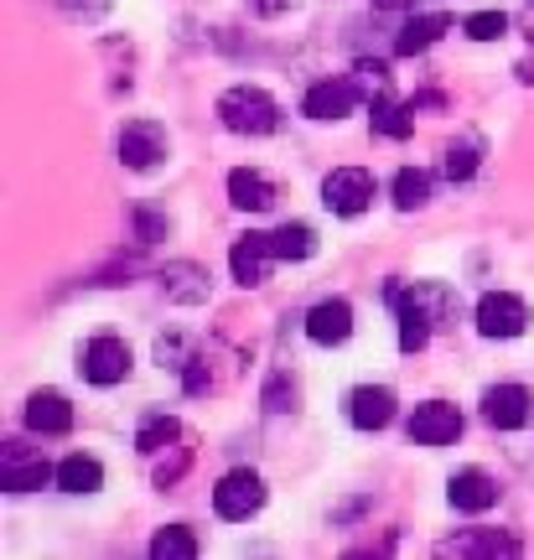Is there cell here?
<instances>
[{
    "label": "cell",
    "mask_w": 534,
    "mask_h": 560,
    "mask_svg": "<svg viewBox=\"0 0 534 560\" xmlns=\"http://www.w3.org/2000/svg\"><path fill=\"white\" fill-rule=\"evenodd\" d=\"M218 120H223V130H234V136H270L280 125V104L265 89L239 83V89H229L218 100Z\"/></svg>",
    "instance_id": "cell-1"
},
{
    "label": "cell",
    "mask_w": 534,
    "mask_h": 560,
    "mask_svg": "<svg viewBox=\"0 0 534 560\" xmlns=\"http://www.w3.org/2000/svg\"><path fill=\"white\" fill-rule=\"evenodd\" d=\"M374 192H379V182H374V172H363V166H333V172L322 177V208L337 213V219L369 213V208H374Z\"/></svg>",
    "instance_id": "cell-2"
},
{
    "label": "cell",
    "mask_w": 534,
    "mask_h": 560,
    "mask_svg": "<svg viewBox=\"0 0 534 560\" xmlns=\"http://www.w3.org/2000/svg\"><path fill=\"white\" fill-rule=\"evenodd\" d=\"M213 509H218V520H229V524L255 520L259 509H265V482H259V472H249V467L223 472L213 488Z\"/></svg>",
    "instance_id": "cell-3"
},
{
    "label": "cell",
    "mask_w": 534,
    "mask_h": 560,
    "mask_svg": "<svg viewBox=\"0 0 534 560\" xmlns=\"http://www.w3.org/2000/svg\"><path fill=\"white\" fill-rule=\"evenodd\" d=\"M79 374L89 384H100V389H109V384L130 380V348H125V338H115V332H100V338L83 342L79 353Z\"/></svg>",
    "instance_id": "cell-4"
},
{
    "label": "cell",
    "mask_w": 534,
    "mask_h": 560,
    "mask_svg": "<svg viewBox=\"0 0 534 560\" xmlns=\"http://www.w3.org/2000/svg\"><path fill=\"white\" fill-rule=\"evenodd\" d=\"M530 327V306L514 296V291H488L477 301V332L494 342H509V338H524Z\"/></svg>",
    "instance_id": "cell-5"
},
{
    "label": "cell",
    "mask_w": 534,
    "mask_h": 560,
    "mask_svg": "<svg viewBox=\"0 0 534 560\" xmlns=\"http://www.w3.org/2000/svg\"><path fill=\"white\" fill-rule=\"evenodd\" d=\"M47 478H58V467H47L42 452H26L21 441H5V446H0V488H5V493H32V488H42Z\"/></svg>",
    "instance_id": "cell-6"
},
{
    "label": "cell",
    "mask_w": 534,
    "mask_h": 560,
    "mask_svg": "<svg viewBox=\"0 0 534 560\" xmlns=\"http://www.w3.org/2000/svg\"><path fill=\"white\" fill-rule=\"evenodd\" d=\"M405 431H410L416 446H452L462 436V410L446 400H426V405H416V416H410Z\"/></svg>",
    "instance_id": "cell-7"
},
{
    "label": "cell",
    "mask_w": 534,
    "mask_h": 560,
    "mask_svg": "<svg viewBox=\"0 0 534 560\" xmlns=\"http://www.w3.org/2000/svg\"><path fill=\"white\" fill-rule=\"evenodd\" d=\"M276 240L270 234H244V240H234V249H229V270H234L239 285H265L270 280V270H276Z\"/></svg>",
    "instance_id": "cell-8"
},
{
    "label": "cell",
    "mask_w": 534,
    "mask_h": 560,
    "mask_svg": "<svg viewBox=\"0 0 534 560\" xmlns=\"http://www.w3.org/2000/svg\"><path fill=\"white\" fill-rule=\"evenodd\" d=\"M161 156H166V130L156 120H130L119 130V161L130 172H151L161 166Z\"/></svg>",
    "instance_id": "cell-9"
},
{
    "label": "cell",
    "mask_w": 534,
    "mask_h": 560,
    "mask_svg": "<svg viewBox=\"0 0 534 560\" xmlns=\"http://www.w3.org/2000/svg\"><path fill=\"white\" fill-rule=\"evenodd\" d=\"M358 100H363V89H358L353 79H322L306 89L301 109H306L312 120H348L358 109Z\"/></svg>",
    "instance_id": "cell-10"
},
{
    "label": "cell",
    "mask_w": 534,
    "mask_h": 560,
    "mask_svg": "<svg viewBox=\"0 0 534 560\" xmlns=\"http://www.w3.org/2000/svg\"><path fill=\"white\" fill-rule=\"evenodd\" d=\"M483 420H488L494 431L530 425V389H524V384H494V389H483Z\"/></svg>",
    "instance_id": "cell-11"
},
{
    "label": "cell",
    "mask_w": 534,
    "mask_h": 560,
    "mask_svg": "<svg viewBox=\"0 0 534 560\" xmlns=\"http://www.w3.org/2000/svg\"><path fill=\"white\" fill-rule=\"evenodd\" d=\"M395 389L390 384H358L353 395H348V420H353L358 431H384L390 420H395Z\"/></svg>",
    "instance_id": "cell-12"
},
{
    "label": "cell",
    "mask_w": 534,
    "mask_h": 560,
    "mask_svg": "<svg viewBox=\"0 0 534 560\" xmlns=\"http://www.w3.org/2000/svg\"><path fill=\"white\" fill-rule=\"evenodd\" d=\"M306 338L317 342V348H337V342L353 338V306L343 296L333 301H317L312 312H306Z\"/></svg>",
    "instance_id": "cell-13"
},
{
    "label": "cell",
    "mask_w": 534,
    "mask_h": 560,
    "mask_svg": "<svg viewBox=\"0 0 534 560\" xmlns=\"http://www.w3.org/2000/svg\"><path fill=\"white\" fill-rule=\"evenodd\" d=\"M446 499H452L456 514H488L498 503V482L483 472V467H462V472H452V482H446Z\"/></svg>",
    "instance_id": "cell-14"
},
{
    "label": "cell",
    "mask_w": 534,
    "mask_h": 560,
    "mask_svg": "<svg viewBox=\"0 0 534 560\" xmlns=\"http://www.w3.org/2000/svg\"><path fill=\"white\" fill-rule=\"evenodd\" d=\"M26 431H37V436H68V431H73V405H68V395L37 389V395L26 400Z\"/></svg>",
    "instance_id": "cell-15"
},
{
    "label": "cell",
    "mask_w": 534,
    "mask_h": 560,
    "mask_svg": "<svg viewBox=\"0 0 534 560\" xmlns=\"http://www.w3.org/2000/svg\"><path fill=\"white\" fill-rule=\"evenodd\" d=\"M229 202L239 213H270L276 208V182L255 172V166H239V172H229Z\"/></svg>",
    "instance_id": "cell-16"
},
{
    "label": "cell",
    "mask_w": 534,
    "mask_h": 560,
    "mask_svg": "<svg viewBox=\"0 0 534 560\" xmlns=\"http://www.w3.org/2000/svg\"><path fill=\"white\" fill-rule=\"evenodd\" d=\"M452 32V21L446 16H410L405 26H399V37H395V52L399 58H416V52H426V47H436V42Z\"/></svg>",
    "instance_id": "cell-17"
},
{
    "label": "cell",
    "mask_w": 534,
    "mask_h": 560,
    "mask_svg": "<svg viewBox=\"0 0 534 560\" xmlns=\"http://www.w3.org/2000/svg\"><path fill=\"white\" fill-rule=\"evenodd\" d=\"M519 540L514 535H498V529H467L456 540L441 545V556H514Z\"/></svg>",
    "instance_id": "cell-18"
},
{
    "label": "cell",
    "mask_w": 534,
    "mask_h": 560,
    "mask_svg": "<svg viewBox=\"0 0 534 560\" xmlns=\"http://www.w3.org/2000/svg\"><path fill=\"white\" fill-rule=\"evenodd\" d=\"M58 488H62V493H100V488H104L100 457H83V452L62 457L58 462Z\"/></svg>",
    "instance_id": "cell-19"
},
{
    "label": "cell",
    "mask_w": 534,
    "mask_h": 560,
    "mask_svg": "<svg viewBox=\"0 0 534 560\" xmlns=\"http://www.w3.org/2000/svg\"><path fill=\"white\" fill-rule=\"evenodd\" d=\"M374 130L384 140H405L410 130H416V104H395L390 94L374 100Z\"/></svg>",
    "instance_id": "cell-20"
},
{
    "label": "cell",
    "mask_w": 534,
    "mask_h": 560,
    "mask_svg": "<svg viewBox=\"0 0 534 560\" xmlns=\"http://www.w3.org/2000/svg\"><path fill=\"white\" fill-rule=\"evenodd\" d=\"M270 240H276L280 260H312V255H317V229H312V223H280Z\"/></svg>",
    "instance_id": "cell-21"
},
{
    "label": "cell",
    "mask_w": 534,
    "mask_h": 560,
    "mask_svg": "<svg viewBox=\"0 0 534 560\" xmlns=\"http://www.w3.org/2000/svg\"><path fill=\"white\" fill-rule=\"evenodd\" d=\"M193 556H198V535H193L187 524H166V529H156L151 560H193Z\"/></svg>",
    "instance_id": "cell-22"
},
{
    "label": "cell",
    "mask_w": 534,
    "mask_h": 560,
    "mask_svg": "<svg viewBox=\"0 0 534 560\" xmlns=\"http://www.w3.org/2000/svg\"><path fill=\"white\" fill-rule=\"evenodd\" d=\"M431 202V172H416V166H405L395 177V208L399 213H416Z\"/></svg>",
    "instance_id": "cell-23"
},
{
    "label": "cell",
    "mask_w": 534,
    "mask_h": 560,
    "mask_svg": "<svg viewBox=\"0 0 534 560\" xmlns=\"http://www.w3.org/2000/svg\"><path fill=\"white\" fill-rule=\"evenodd\" d=\"M441 172L452 182H467L477 172V140H452L446 151H441Z\"/></svg>",
    "instance_id": "cell-24"
},
{
    "label": "cell",
    "mask_w": 534,
    "mask_h": 560,
    "mask_svg": "<svg viewBox=\"0 0 534 560\" xmlns=\"http://www.w3.org/2000/svg\"><path fill=\"white\" fill-rule=\"evenodd\" d=\"M462 32L473 42H498V37H509V16L503 11H477V16L462 21Z\"/></svg>",
    "instance_id": "cell-25"
},
{
    "label": "cell",
    "mask_w": 534,
    "mask_h": 560,
    "mask_svg": "<svg viewBox=\"0 0 534 560\" xmlns=\"http://www.w3.org/2000/svg\"><path fill=\"white\" fill-rule=\"evenodd\" d=\"M166 441H177V420L172 416H151L146 425H140V436H136V446L151 457V452H161Z\"/></svg>",
    "instance_id": "cell-26"
},
{
    "label": "cell",
    "mask_w": 534,
    "mask_h": 560,
    "mask_svg": "<svg viewBox=\"0 0 534 560\" xmlns=\"http://www.w3.org/2000/svg\"><path fill=\"white\" fill-rule=\"evenodd\" d=\"M358 73V89H363V100H384V94H390V68H384V62H358L353 68Z\"/></svg>",
    "instance_id": "cell-27"
},
{
    "label": "cell",
    "mask_w": 534,
    "mask_h": 560,
    "mask_svg": "<svg viewBox=\"0 0 534 560\" xmlns=\"http://www.w3.org/2000/svg\"><path fill=\"white\" fill-rule=\"evenodd\" d=\"M297 0H249V11H259V16H286Z\"/></svg>",
    "instance_id": "cell-28"
},
{
    "label": "cell",
    "mask_w": 534,
    "mask_h": 560,
    "mask_svg": "<svg viewBox=\"0 0 534 560\" xmlns=\"http://www.w3.org/2000/svg\"><path fill=\"white\" fill-rule=\"evenodd\" d=\"M519 26H524V32H530V37H534V0H530V5H524V11H519Z\"/></svg>",
    "instance_id": "cell-29"
},
{
    "label": "cell",
    "mask_w": 534,
    "mask_h": 560,
    "mask_svg": "<svg viewBox=\"0 0 534 560\" xmlns=\"http://www.w3.org/2000/svg\"><path fill=\"white\" fill-rule=\"evenodd\" d=\"M379 11H405V5H416V0H374Z\"/></svg>",
    "instance_id": "cell-30"
}]
</instances>
